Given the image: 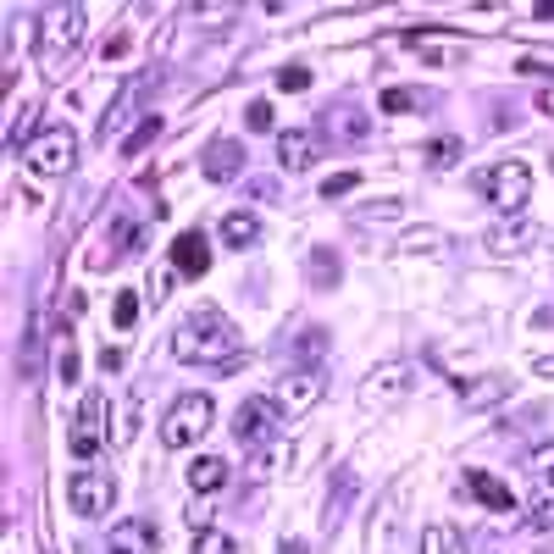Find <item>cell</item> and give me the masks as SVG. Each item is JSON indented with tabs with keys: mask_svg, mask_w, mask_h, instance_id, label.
Returning a JSON list of instances; mask_svg holds the SVG:
<instances>
[{
	"mask_svg": "<svg viewBox=\"0 0 554 554\" xmlns=\"http://www.w3.org/2000/svg\"><path fill=\"white\" fill-rule=\"evenodd\" d=\"M23 161H28L34 178H67V172L78 167V133L67 128V122H45L23 145Z\"/></svg>",
	"mask_w": 554,
	"mask_h": 554,
	"instance_id": "2",
	"label": "cell"
},
{
	"mask_svg": "<svg viewBox=\"0 0 554 554\" xmlns=\"http://www.w3.org/2000/svg\"><path fill=\"white\" fill-rule=\"evenodd\" d=\"M239 167H244V150H239V139H217V145L205 150V178H211V183H228V178H239Z\"/></svg>",
	"mask_w": 554,
	"mask_h": 554,
	"instance_id": "14",
	"label": "cell"
},
{
	"mask_svg": "<svg viewBox=\"0 0 554 554\" xmlns=\"http://www.w3.org/2000/svg\"><path fill=\"white\" fill-rule=\"evenodd\" d=\"M532 372H538V377H554V355H543V361H532Z\"/></svg>",
	"mask_w": 554,
	"mask_h": 554,
	"instance_id": "37",
	"label": "cell"
},
{
	"mask_svg": "<svg viewBox=\"0 0 554 554\" xmlns=\"http://www.w3.org/2000/svg\"><path fill=\"white\" fill-rule=\"evenodd\" d=\"M111 554H150V527L145 521H122V527H111Z\"/></svg>",
	"mask_w": 554,
	"mask_h": 554,
	"instance_id": "17",
	"label": "cell"
},
{
	"mask_svg": "<svg viewBox=\"0 0 554 554\" xmlns=\"http://www.w3.org/2000/svg\"><path fill=\"white\" fill-rule=\"evenodd\" d=\"M532 477H538V482H554V444L532 449Z\"/></svg>",
	"mask_w": 554,
	"mask_h": 554,
	"instance_id": "32",
	"label": "cell"
},
{
	"mask_svg": "<svg viewBox=\"0 0 554 554\" xmlns=\"http://www.w3.org/2000/svg\"><path fill=\"white\" fill-rule=\"evenodd\" d=\"M399 250H449V239L433 228H410V233H399Z\"/></svg>",
	"mask_w": 554,
	"mask_h": 554,
	"instance_id": "24",
	"label": "cell"
},
{
	"mask_svg": "<svg viewBox=\"0 0 554 554\" xmlns=\"http://www.w3.org/2000/svg\"><path fill=\"white\" fill-rule=\"evenodd\" d=\"M156 139H161V117H145L139 128L128 133V139H122V156H128V161H133V156H145V150L156 145Z\"/></svg>",
	"mask_w": 554,
	"mask_h": 554,
	"instance_id": "21",
	"label": "cell"
},
{
	"mask_svg": "<svg viewBox=\"0 0 554 554\" xmlns=\"http://www.w3.org/2000/svg\"><path fill=\"white\" fill-rule=\"evenodd\" d=\"M139 433V399H128V410H122V422H117V438H133Z\"/></svg>",
	"mask_w": 554,
	"mask_h": 554,
	"instance_id": "34",
	"label": "cell"
},
{
	"mask_svg": "<svg viewBox=\"0 0 554 554\" xmlns=\"http://www.w3.org/2000/svg\"><path fill=\"white\" fill-rule=\"evenodd\" d=\"M67 494H73V510H78V516L100 521V516L111 510V494H117V488H111V471L84 466V471H73V488H67Z\"/></svg>",
	"mask_w": 554,
	"mask_h": 554,
	"instance_id": "8",
	"label": "cell"
},
{
	"mask_svg": "<svg viewBox=\"0 0 554 554\" xmlns=\"http://www.w3.org/2000/svg\"><path fill=\"white\" fill-rule=\"evenodd\" d=\"M300 355H322V333H300Z\"/></svg>",
	"mask_w": 554,
	"mask_h": 554,
	"instance_id": "36",
	"label": "cell"
},
{
	"mask_svg": "<svg viewBox=\"0 0 554 554\" xmlns=\"http://www.w3.org/2000/svg\"><path fill=\"white\" fill-rule=\"evenodd\" d=\"M460 161V139H433L427 145V167H455Z\"/></svg>",
	"mask_w": 554,
	"mask_h": 554,
	"instance_id": "26",
	"label": "cell"
},
{
	"mask_svg": "<svg viewBox=\"0 0 554 554\" xmlns=\"http://www.w3.org/2000/svg\"><path fill=\"white\" fill-rule=\"evenodd\" d=\"M61 377H67V383H78V355H73V344H61Z\"/></svg>",
	"mask_w": 554,
	"mask_h": 554,
	"instance_id": "35",
	"label": "cell"
},
{
	"mask_svg": "<svg viewBox=\"0 0 554 554\" xmlns=\"http://www.w3.org/2000/svg\"><path fill=\"white\" fill-rule=\"evenodd\" d=\"M305 272H316V283H322V289H327V283H333V277H338V261H333V255H327V250H316V261H305Z\"/></svg>",
	"mask_w": 554,
	"mask_h": 554,
	"instance_id": "31",
	"label": "cell"
},
{
	"mask_svg": "<svg viewBox=\"0 0 554 554\" xmlns=\"http://www.w3.org/2000/svg\"><path fill=\"white\" fill-rule=\"evenodd\" d=\"M438 95L427 89H383V111H416V106H433Z\"/></svg>",
	"mask_w": 554,
	"mask_h": 554,
	"instance_id": "22",
	"label": "cell"
},
{
	"mask_svg": "<svg viewBox=\"0 0 554 554\" xmlns=\"http://www.w3.org/2000/svg\"><path fill=\"white\" fill-rule=\"evenodd\" d=\"M466 482H471V494H477L488 510H510V505H516V499H510V488L499 477H488V471H471Z\"/></svg>",
	"mask_w": 554,
	"mask_h": 554,
	"instance_id": "19",
	"label": "cell"
},
{
	"mask_svg": "<svg viewBox=\"0 0 554 554\" xmlns=\"http://www.w3.org/2000/svg\"><path fill=\"white\" fill-rule=\"evenodd\" d=\"M244 128H250V133H272L277 128L272 100H250V106H244Z\"/></svg>",
	"mask_w": 554,
	"mask_h": 554,
	"instance_id": "23",
	"label": "cell"
},
{
	"mask_svg": "<svg viewBox=\"0 0 554 554\" xmlns=\"http://www.w3.org/2000/svg\"><path fill=\"white\" fill-rule=\"evenodd\" d=\"M222 482H228V460H217V455H200L189 466V488L194 494H217Z\"/></svg>",
	"mask_w": 554,
	"mask_h": 554,
	"instance_id": "16",
	"label": "cell"
},
{
	"mask_svg": "<svg viewBox=\"0 0 554 554\" xmlns=\"http://www.w3.org/2000/svg\"><path fill=\"white\" fill-rule=\"evenodd\" d=\"M84 34H89V17L78 12V6H67V12L50 17L45 34H39V67H45V78H56V67L84 45Z\"/></svg>",
	"mask_w": 554,
	"mask_h": 554,
	"instance_id": "5",
	"label": "cell"
},
{
	"mask_svg": "<svg viewBox=\"0 0 554 554\" xmlns=\"http://www.w3.org/2000/svg\"><path fill=\"white\" fill-rule=\"evenodd\" d=\"M283 554H305V549H300V543H283Z\"/></svg>",
	"mask_w": 554,
	"mask_h": 554,
	"instance_id": "39",
	"label": "cell"
},
{
	"mask_svg": "<svg viewBox=\"0 0 554 554\" xmlns=\"http://www.w3.org/2000/svg\"><path fill=\"white\" fill-rule=\"evenodd\" d=\"M111 322H117L122 333H128L133 322H139V300H133V289H128V294H117V305H111Z\"/></svg>",
	"mask_w": 554,
	"mask_h": 554,
	"instance_id": "27",
	"label": "cell"
},
{
	"mask_svg": "<svg viewBox=\"0 0 554 554\" xmlns=\"http://www.w3.org/2000/svg\"><path fill=\"white\" fill-rule=\"evenodd\" d=\"M477 189L488 194V205H494L499 217H521L532 200V167L527 161H494V167L477 178Z\"/></svg>",
	"mask_w": 554,
	"mask_h": 554,
	"instance_id": "3",
	"label": "cell"
},
{
	"mask_svg": "<svg viewBox=\"0 0 554 554\" xmlns=\"http://www.w3.org/2000/svg\"><path fill=\"white\" fill-rule=\"evenodd\" d=\"M205 266H211L205 233H178V244H172V272L178 277H205Z\"/></svg>",
	"mask_w": 554,
	"mask_h": 554,
	"instance_id": "12",
	"label": "cell"
},
{
	"mask_svg": "<svg viewBox=\"0 0 554 554\" xmlns=\"http://www.w3.org/2000/svg\"><path fill=\"white\" fill-rule=\"evenodd\" d=\"M505 394H510V383H499V377H494L488 388H466V405H494V399H505Z\"/></svg>",
	"mask_w": 554,
	"mask_h": 554,
	"instance_id": "30",
	"label": "cell"
},
{
	"mask_svg": "<svg viewBox=\"0 0 554 554\" xmlns=\"http://www.w3.org/2000/svg\"><path fill=\"white\" fill-rule=\"evenodd\" d=\"M211 422H217V405L205 394H183V399H172L167 422H161V438H167V449H194L211 433Z\"/></svg>",
	"mask_w": 554,
	"mask_h": 554,
	"instance_id": "4",
	"label": "cell"
},
{
	"mask_svg": "<svg viewBox=\"0 0 554 554\" xmlns=\"http://www.w3.org/2000/svg\"><path fill=\"white\" fill-rule=\"evenodd\" d=\"M261 239V217H255V211H228V217H222V250H250V244Z\"/></svg>",
	"mask_w": 554,
	"mask_h": 554,
	"instance_id": "15",
	"label": "cell"
},
{
	"mask_svg": "<svg viewBox=\"0 0 554 554\" xmlns=\"http://www.w3.org/2000/svg\"><path fill=\"white\" fill-rule=\"evenodd\" d=\"M355 183H361V172H333V178L322 183V194H327V200H344V194H350Z\"/></svg>",
	"mask_w": 554,
	"mask_h": 554,
	"instance_id": "29",
	"label": "cell"
},
{
	"mask_svg": "<svg viewBox=\"0 0 554 554\" xmlns=\"http://www.w3.org/2000/svg\"><path fill=\"white\" fill-rule=\"evenodd\" d=\"M322 394H327L322 372H289L283 383H277V405L289 410V416H305L311 405H322Z\"/></svg>",
	"mask_w": 554,
	"mask_h": 554,
	"instance_id": "9",
	"label": "cell"
},
{
	"mask_svg": "<svg viewBox=\"0 0 554 554\" xmlns=\"http://www.w3.org/2000/svg\"><path fill=\"white\" fill-rule=\"evenodd\" d=\"M172 355H178L183 366H233L244 355V338L228 316L200 311L194 322H183L178 333H172Z\"/></svg>",
	"mask_w": 554,
	"mask_h": 554,
	"instance_id": "1",
	"label": "cell"
},
{
	"mask_svg": "<svg viewBox=\"0 0 554 554\" xmlns=\"http://www.w3.org/2000/svg\"><path fill=\"white\" fill-rule=\"evenodd\" d=\"M311 156H316V139H311V128H283V133H277V161H283L289 172L311 167Z\"/></svg>",
	"mask_w": 554,
	"mask_h": 554,
	"instance_id": "13",
	"label": "cell"
},
{
	"mask_svg": "<svg viewBox=\"0 0 554 554\" xmlns=\"http://www.w3.org/2000/svg\"><path fill=\"white\" fill-rule=\"evenodd\" d=\"M405 388H410V366L405 361H388V366H377V372L366 377L361 399H366V405H388V399L405 394Z\"/></svg>",
	"mask_w": 554,
	"mask_h": 554,
	"instance_id": "11",
	"label": "cell"
},
{
	"mask_svg": "<svg viewBox=\"0 0 554 554\" xmlns=\"http://www.w3.org/2000/svg\"><path fill=\"white\" fill-rule=\"evenodd\" d=\"M305 84H311V67H283L277 73V89H289V95H300Z\"/></svg>",
	"mask_w": 554,
	"mask_h": 554,
	"instance_id": "33",
	"label": "cell"
},
{
	"mask_svg": "<svg viewBox=\"0 0 554 554\" xmlns=\"http://www.w3.org/2000/svg\"><path fill=\"white\" fill-rule=\"evenodd\" d=\"M422 554H460V532L449 527V521H433V527L422 532Z\"/></svg>",
	"mask_w": 554,
	"mask_h": 554,
	"instance_id": "20",
	"label": "cell"
},
{
	"mask_svg": "<svg viewBox=\"0 0 554 554\" xmlns=\"http://www.w3.org/2000/svg\"><path fill=\"white\" fill-rule=\"evenodd\" d=\"M388 217H399V200H372L355 211V222H388Z\"/></svg>",
	"mask_w": 554,
	"mask_h": 554,
	"instance_id": "28",
	"label": "cell"
},
{
	"mask_svg": "<svg viewBox=\"0 0 554 554\" xmlns=\"http://www.w3.org/2000/svg\"><path fill=\"white\" fill-rule=\"evenodd\" d=\"M538 111H549V117H554V84H549V89H543V95H538Z\"/></svg>",
	"mask_w": 554,
	"mask_h": 554,
	"instance_id": "38",
	"label": "cell"
},
{
	"mask_svg": "<svg viewBox=\"0 0 554 554\" xmlns=\"http://www.w3.org/2000/svg\"><path fill=\"white\" fill-rule=\"evenodd\" d=\"M194 554H239V543L233 538H222V532H194Z\"/></svg>",
	"mask_w": 554,
	"mask_h": 554,
	"instance_id": "25",
	"label": "cell"
},
{
	"mask_svg": "<svg viewBox=\"0 0 554 554\" xmlns=\"http://www.w3.org/2000/svg\"><path fill=\"white\" fill-rule=\"evenodd\" d=\"M532 239H538V222H527V217H499L494 228L482 233V244H488V250H499V255H510V250H527Z\"/></svg>",
	"mask_w": 554,
	"mask_h": 554,
	"instance_id": "10",
	"label": "cell"
},
{
	"mask_svg": "<svg viewBox=\"0 0 554 554\" xmlns=\"http://www.w3.org/2000/svg\"><path fill=\"white\" fill-rule=\"evenodd\" d=\"M366 128H372V122L361 117V106H333L327 111V133H333V139H366Z\"/></svg>",
	"mask_w": 554,
	"mask_h": 554,
	"instance_id": "18",
	"label": "cell"
},
{
	"mask_svg": "<svg viewBox=\"0 0 554 554\" xmlns=\"http://www.w3.org/2000/svg\"><path fill=\"white\" fill-rule=\"evenodd\" d=\"M100 444H106V394H100V388H89V394L78 399V422H73V455L95 466Z\"/></svg>",
	"mask_w": 554,
	"mask_h": 554,
	"instance_id": "7",
	"label": "cell"
},
{
	"mask_svg": "<svg viewBox=\"0 0 554 554\" xmlns=\"http://www.w3.org/2000/svg\"><path fill=\"white\" fill-rule=\"evenodd\" d=\"M283 422H289V410L277 405V394L266 399V394H255V399H244L239 405V416H233V438L239 444H266V438H277L283 433Z\"/></svg>",
	"mask_w": 554,
	"mask_h": 554,
	"instance_id": "6",
	"label": "cell"
}]
</instances>
